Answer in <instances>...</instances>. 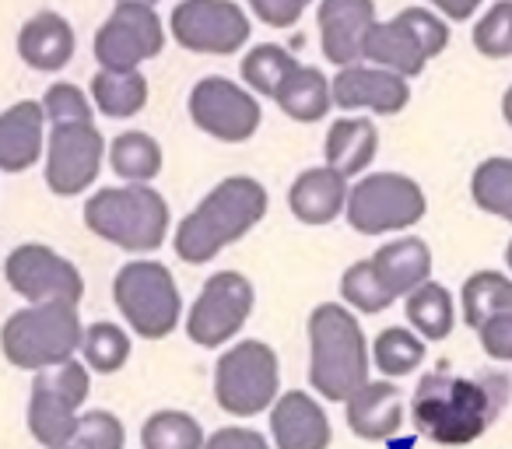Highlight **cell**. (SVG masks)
Segmentation results:
<instances>
[{"label": "cell", "mask_w": 512, "mask_h": 449, "mask_svg": "<svg viewBox=\"0 0 512 449\" xmlns=\"http://www.w3.org/2000/svg\"><path fill=\"white\" fill-rule=\"evenodd\" d=\"M509 404V379L498 372L463 376V372L432 369L411 397V421L418 435L439 446H467L491 428V421Z\"/></svg>", "instance_id": "6da1fadb"}, {"label": "cell", "mask_w": 512, "mask_h": 449, "mask_svg": "<svg viewBox=\"0 0 512 449\" xmlns=\"http://www.w3.org/2000/svg\"><path fill=\"white\" fill-rule=\"evenodd\" d=\"M264 183H256L253 176H228L186 214L176 225V257L183 264H207L218 257L225 246L239 243L242 236L264 221L267 214Z\"/></svg>", "instance_id": "7a4b0ae2"}, {"label": "cell", "mask_w": 512, "mask_h": 449, "mask_svg": "<svg viewBox=\"0 0 512 449\" xmlns=\"http://www.w3.org/2000/svg\"><path fill=\"white\" fill-rule=\"evenodd\" d=\"M309 383L334 404L369 383V341L358 316L341 302H323L309 316Z\"/></svg>", "instance_id": "3957f363"}, {"label": "cell", "mask_w": 512, "mask_h": 449, "mask_svg": "<svg viewBox=\"0 0 512 449\" xmlns=\"http://www.w3.org/2000/svg\"><path fill=\"white\" fill-rule=\"evenodd\" d=\"M85 225L127 253H155L169 239V204L148 183L106 186L88 197Z\"/></svg>", "instance_id": "277c9868"}, {"label": "cell", "mask_w": 512, "mask_h": 449, "mask_svg": "<svg viewBox=\"0 0 512 449\" xmlns=\"http://www.w3.org/2000/svg\"><path fill=\"white\" fill-rule=\"evenodd\" d=\"M81 323L78 306L67 302H46V306L18 309L0 327V351L15 369L43 372L60 365L81 351Z\"/></svg>", "instance_id": "5b68a950"}, {"label": "cell", "mask_w": 512, "mask_h": 449, "mask_svg": "<svg viewBox=\"0 0 512 449\" xmlns=\"http://www.w3.org/2000/svg\"><path fill=\"white\" fill-rule=\"evenodd\" d=\"M113 302L144 341H162L176 330L183 316V295L172 278V271L158 260H130L116 271Z\"/></svg>", "instance_id": "8992f818"}, {"label": "cell", "mask_w": 512, "mask_h": 449, "mask_svg": "<svg viewBox=\"0 0 512 449\" xmlns=\"http://www.w3.org/2000/svg\"><path fill=\"white\" fill-rule=\"evenodd\" d=\"M281 397L278 351L264 341H239L214 365V400L232 418H256Z\"/></svg>", "instance_id": "52a82bcc"}, {"label": "cell", "mask_w": 512, "mask_h": 449, "mask_svg": "<svg viewBox=\"0 0 512 449\" xmlns=\"http://www.w3.org/2000/svg\"><path fill=\"white\" fill-rule=\"evenodd\" d=\"M92 393V372L78 358L36 372L29 397V432L39 446L60 449L71 446L78 432L81 411Z\"/></svg>", "instance_id": "ba28073f"}, {"label": "cell", "mask_w": 512, "mask_h": 449, "mask_svg": "<svg viewBox=\"0 0 512 449\" xmlns=\"http://www.w3.org/2000/svg\"><path fill=\"white\" fill-rule=\"evenodd\" d=\"M428 211L425 190L400 172H369L348 190V225L358 236H386L418 225Z\"/></svg>", "instance_id": "9c48e42d"}, {"label": "cell", "mask_w": 512, "mask_h": 449, "mask_svg": "<svg viewBox=\"0 0 512 449\" xmlns=\"http://www.w3.org/2000/svg\"><path fill=\"white\" fill-rule=\"evenodd\" d=\"M169 32L183 50L200 57H232L249 43V15L235 0H179Z\"/></svg>", "instance_id": "30bf717a"}, {"label": "cell", "mask_w": 512, "mask_h": 449, "mask_svg": "<svg viewBox=\"0 0 512 449\" xmlns=\"http://www.w3.org/2000/svg\"><path fill=\"white\" fill-rule=\"evenodd\" d=\"M253 281L239 271H218L204 281L186 313V337L197 348H225L253 313Z\"/></svg>", "instance_id": "8fae6325"}, {"label": "cell", "mask_w": 512, "mask_h": 449, "mask_svg": "<svg viewBox=\"0 0 512 449\" xmlns=\"http://www.w3.org/2000/svg\"><path fill=\"white\" fill-rule=\"evenodd\" d=\"M186 109H190V120L200 134L225 144L249 141L264 123V109H260L256 95L249 88L235 85V81L221 78V74L200 78L190 88Z\"/></svg>", "instance_id": "7c38bea8"}, {"label": "cell", "mask_w": 512, "mask_h": 449, "mask_svg": "<svg viewBox=\"0 0 512 449\" xmlns=\"http://www.w3.org/2000/svg\"><path fill=\"white\" fill-rule=\"evenodd\" d=\"M165 22L148 4H116L95 32V60L106 71H137L165 50Z\"/></svg>", "instance_id": "4fadbf2b"}, {"label": "cell", "mask_w": 512, "mask_h": 449, "mask_svg": "<svg viewBox=\"0 0 512 449\" xmlns=\"http://www.w3.org/2000/svg\"><path fill=\"white\" fill-rule=\"evenodd\" d=\"M4 278H8L11 292L22 295L29 306H46V302L78 306L85 299L81 271L43 243L15 246L8 253V264H4Z\"/></svg>", "instance_id": "5bb4252c"}, {"label": "cell", "mask_w": 512, "mask_h": 449, "mask_svg": "<svg viewBox=\"0 0 512 449\" xmlns=\"http://www.w3.org/2000/svg\"><path fill=\"white\" fill-rule=\"evenodd\" d=\"M106 137L95 123L53 127L46 137V186L57 197H78L99 179L106 162Z\"/></svg>", "instance_id": "9a60e30c"}, {"label": "cell", "mask_w": 512, "mask_h": 449, "mask_svg": "<svg viewBox=\"0 0 512 449\" xmlns=\"http://www.w3.org/2000/svg\"><path fill=\"white\" fill-rule=\"evenodd\" d=\"M337 109H369L379 116H397L411 102V85L407 78L372 64H348L330 81Z\"/></svg>", "instance_id": "2e32d148"}, {"label": "cell", "mask_w": 512, "mask_h": 449, "mask_svg": "<svg viewBox=\"0 0 512 449\" xmlns=\"http://www.w3.org/2000/svg\"><path fill=\"white\" fill-rule=\"evenodd\" d=\"M316 22L323 57L341 71L362 60V43L376 25V0H320Z\"/></svg>", "instance_id": "e0dca14e"}, {"label": "cell", "mask_w": 512, "mask_h": 449, "mask_svg": "<svg viewBox=\"0 0 512 449\" xmlns=\"http://www.w3.org/2000/svg\"><path fill=\"white\" fill-rule=\"evenodd\" d=\"M274 449H330V418L306 390H288L271 407Z\"/></svg>", "instance_id": "ac0fdd59"}, {"label": "cell", "mask_w": 512, "mask_h": 449, "mask_svg": "<svg viewBox=\"0 0 512 449\" xmlns=\"http://www.w3.org/2000/svg\"><path fill=\"white\" fill-rule=\"evenodd\" d=\"M46 151V113L43 102L22 99L0 113V172L32 169Z\"/></svg>", "instance_id": "d6986e66"}, {"label": "cell", "mask_w": 512, "mask_h": 449, "mask_svg": "<svg viewBox=\"0 0 512 449\" xmlns=\"http://www.w3.org/2000/svg\"><path fill=\"white\" fill-rule=\"evenodd\" d=\"M348 428L365 442H386L404 428V400L390 379H369L344 400Z\"/></svg>", "instance_id": "ffe728a7"}, {"label": "cell", "mask_w": 512, "mask_h": 449, "mask_svg": "<svg viewBox=\"0 0 512 449\" xmlns=\"http://www.w3.org/2000/svg\"><path fill=\"white\" fill-rule=\"evenodd\" d=\"M78 36L71 22L57 11H39L18 32V57L39 74H57L74 60Z\"/></svg>", "instance_id": "44dd1931"}, {"label": "cell", "mask_w": 512, "mask_h": 449, "mask_svg": "<svg viewBox=\"0 0 512 449\" xmlns=\"http://www.w3.org/2000/svg\"><path fill=\"white\" fill-rule=\"evenodd\" d=\"M372 271H376L379 285L386 288L393 302L407 299L414 288H421L425 281H432V250L425 239L418 236H400L393 243L379 246L369 257Z\"/></svg>", "instance_id": "7402d4cb"}, {"label": "cell", "mask_w": 512, "mask_h": 449, "mask_svg": "<svg viewBox=\"0 0 512 449\" xmlns=\"http://www.w3.org/2000/svg\"><path fill=\"white\" fill-rule=\"evenodd\" d=\"M348 179L330 165H316L295 176L288 190V207L302 225H330L348 207Z\"/></svg>", "instance_id": "603a6c76"}, {"label": "cell", "mask_w": 512, "mask_h": 449, "mask_svg": "<svg viewBox=\"0 0 512 449\" xmlns=\"http://www.w3.org/2000/svg\"><path fill=\"white\" fill-rule=\"evenodd\" d=\"M327 165L337 169L344 179L362 176L379 155V130L369 116H341L330 123L327 141H323Z\"/></svg>", "instance_id": "cb8c5ba5"}, {"label": "cell", "mask_w": 512, "mask_h": 449, "mask_svg": "<svg viewBox=\"0 0 512 449\" xmlns=\"http://www.w3.org/2000/svg\"><path fill=\"white\" fill-rule=\"evenodd\" d=\"M362 60H369L372 67H383V71L400 74V78H418L428 64L418 39L400 25V18L372 25L369 36H365V43H362Z\"/></svg>", "instance_id": "d4e9b609"}, {"label": "cell", "mask_w": 512, "mask_h": 449, "mask_svg": "<svg viewBox=\"0 0 512 449\" xmlns=\"http://www.w3.org/2000/svg\"><path fill=\"white\" fill-rule=\"evenodd\" d=\"M274 102L281 106V113L292 116L295 123H316L334 109V92H330V78L316 67L299 64L285 78V85L278 88Z\"/></svg>", "instance_id": "484cf974"}, {"label": "cell", "mask_w": 512, "mask_h": 449, "mask_svg": "<svg viewBox=\"0 0 512 449\" xmlns=\"http://www.w3.org/2000/svg\"><path fill=\"white\" fill-rule=\"evenodd\" d=\"M88 88H92L95 109L109 120H130L151 99L148 78L141 71H106V67H99Z\"/></svg>", "instance_id": "4316f807"}, {"label": "cell", "mask_w": 512, "mask_h": 449, "mask_svg": "<svg viewBox=\"0 0 512 449\" xmlns=\"http://www.w3.org/2000/svg\"><path fill=\"white\" fill-rule=\"evenodd\" d=\"M404 313H407L411 330L421 341H446L456 327L453 295H449V288L439 285V281H425L421 288H414V292L407 295Z\"/></svg>", "instance_id": "83f0119b"}, {"label": "cell", "mask_w": 512, "mask_h": 449, "mask_svg": "<svg viewBox=\"0 0 512 449\" xmlns=\"http://www.w3.org/2000/svg\"><path fill=\"white\" fill-rule=\"evenodd\" d=\"M106 158L116 176L127 183H151L162 172V144L144 130H127L116 141H109Z\"/></svg>", "instance_id": "f1b7e54d"}, {"label": "cell", "mask_w": 512, "mask_h": 449, "mask_svg": "<svg viewBox=\"0 0 512 449\" xmlns=\"http://www.w3.org/2000/svg\"><path fill=\"white\" fill-rule=\"evenodd\" d=\"M428 341H421L411 327H386L372 341V365L383 372L386 379H404L411 372H418L425 365V348Z\"/></svg>", "instance_id": "f546056e"}, {"label": "cell", "mask_w": 512, "mask_h": 449, "mask_svg": "<svg viewBox=\"0 0 512 449\" xmlns=\"http://www.w3.org/2000/svg\"><path fill=\"white\" fill-rule=\"evenodd\" d=\"M460 309H463V320H467L470 330L481 327L488 316L512 309V281H509V274H502V271L470 274V278L463 281Z\"/></svg>", "instance_id": "4dcf8cb0"}, {"label": "cell", "mask_w": 512, "mask_h": 449, "mask_svg": "<svg viewBox=\"0 0 512 449\" xmlns=\"http://www.w3.org/2000/svg\"><path fill=\"white\" fill-rule=\"evenodd\" d=\"M299 67V60L278 43H260L242 57L239 64V74L246 81V88L253 95H264V99H274L278 88L285 85L288 74Z\"/></svg>", "instance_id": "1f68e13d"}, {"label": "cell", "mask_w": 512, "mask_h": 449, "mask_svg": "<svg viewBox=\"0 0 512 449\" xmlns=\"http://www.w3.org/2000/svg\"><path fill=\"white\" fill-rule=\"evenodd\" d=\"M470 197L484 214L512 225V158H484L470 176Z\"/></svg>", "instance_id": "d6a6232c"}, {"label": "cell", "mask_w": 512, "mask_h": 449, "mask_svg": "<svg viewBox=\"0 0 512 449\" xmlns=\"http://www.w3.org/2000/svg\"><path fill=\"white\" fill-rule=\"evenodd\" d=\"M207 435L186 411H155L141 428V449H204Z\"/></svg>", "instance_id": "836d02e7"}, {"label": "cell", "mask_w": 512, "mask_h": 449, "mask_svg": "<svg viewBox=\"0 0 512 449\" xmlns=\"http://www.w3.org/2000/svg\"><path fill=\"white\" fill-rule=\"evenodd\" d=\"M130 358V337L116 323H92L81 334V362L88 365V372H102V376H113L127 365Z\"/></svg>", "instance_id": "e575fe53"}, {"label": "cell", "mask_w": 512, "mask_h": 449, "mask_svg": "<svg viewBox=\"0 0 512 449\" xmlns=\"http://www.w3.org/2000/svg\"><path fill=\"white\" fill-rule=\"evenodd\" d=\"M341 299L348 309H358V313H365V316H376V313H383V309L393 306V299L386 295V288L379 285V278H376V271H372L369 260H358V264H351L348 271H344Z\"/></svg>", "instance_id": "d590c367"}, {"label": "cell", "mask_w": 512, "mask_h": 449, "mask_svg": "<svg viewBox=\"0 0 512 449\" xmlns=\"http://www.w3.org/2000/svg\"><path fill=\"white\" fill-rule=\"evenodd\" d=\"M470 43L488 60L512 57V0H498L484 11V18L470 32Z\"/></svg>", "instance_id": "8d00e7d4"}, {"label": "cell", "mask_w": 512, "mask_h": 449, "mask_svg": "<svg viewBox=\"0 0 512 449\" xmlns=\"http://www.w3.org/2000/svg\"><path fill=\"white\" fill-rule=\"evenodd\" d=\"M71 446L78 449H123L127 446V428L123 421L116 418L113 411H81V421H78V432H74V442Z\"/></svg>", "instance_id": "74e56055"}, {"label": "cell", "mask_w": 512, "mask_h": 449, "mask_svg": "<svg viewBox=\"0 0 512 449\" xmlns=\"http://www.w3.org/2000/svg\"><path fill=\"white\" fill-rule=\"evenodd\" d=\"M43 113L53 127H67V123H95V113L88 106V95L71 81L50 85V92L43 95Z\"/></svg>", "instance_id": "f35d334b"}, {"label": "cell", "mask_w": 512, "mask_h": 449, "mask_svg": "<svg viewBox=\"0 0 512 449\" xmlns=\"http://www.w3.org/2000/svg\"><path fill=\"white\" fill-rule=\"evenodd\" d=\"M397 18H400V25H404V29L411 32L414 39H418L421 53H425L428 60L439 57V53L449 46V25L442 22L435 11H428V8H404Z\"/></svg>", "instance_id": "ab89813d"}, {"label": "cell", "mask_w": 512, "mask_h": 449, "mask_svg": "<svg viewBox=\"0 0 512 449\" xmlns=\"http://www.w3.org/2000/svg\"><path fill=\"white\" fill-rule=\"evenodd\" d=\"M474 334L488 358H495V362H512V309L488 316Z\"/></svg>", "instance_id": "60d3db41"}, {"label": "cell", "mask_w": 512, "mask_h": 449, "mask_svg": "<svg viewBox=\"0 0 512 449\" xmlns=\"http://www.w3.org/2000/svg\"><path fill=\"white\" fill-rule=\"evenodd\" d=\"M309 4L313 0H249V11L256 15V22L271 25V29H292L306 15Z\"/></svg>", "instance_id": "b9f144b4"}, {"label": "cell", "mask_w": 512, "mask_h": 449, "mask_svg": "<svg viewBox=\"0 0 512 449\" xmlns=\"http://www.w3.org/2000/svg\"><path fill=\"white\" fill-rule=\"evenodd\" d=\"M204 449H274V446L256 432V428L228 425V428H218V432L207 435Z\"/></svg>", "instance_id": "7bdbcfd3"}, {"label": "cell", "mask_w": 512, "mask_h": 449, "mask_svg": "<svg viewBox=\"0 0 512 449\" xmlns=\"http://www.w3.org/2000/svg\"><path fill=\"white\" fill-rule=\"evenodd\" d=\"M428 4H432L442 18H449V22H470V18L481 11L484 0H428Z\"/></svg>", "instance_id": "ee69618b"}, {"label": "cell", "mask_w": 512, "mask_h": 449, "mask_svg": "<svg viewBox=\"0 0 512 449\" xmlns=\"http://www.w3.org/2000/svg\"><path fill=\"white\" fill-rule=\"evenodd\" d=\"M502 116H505V123L512 127V85L505 88V95H502Z\"/></svg>", "instance_id": "f6af8a7d"}, {"label": "cell", "mask_w": 512, "mask_h": 449, "mask_svg": "<svg viewBox=\"0 0 512 449\" xmlns=\"http://www.w3.org/2000/svg\"><path fill=\"white\" fill-rule=\"evenodd\" d=\"M116 4H148V8H155L158 0H116Z\"/></svg>", "instance_id": "bcb514c9"}, {"label": "cell", "mask_w": 512, "mask_h": 449, "mask_svg": "<svg viewBox=\"0 0 512 449\" xmlns=\"http://www.w3.org/2000/svg\"><path fill=\"white\" fill-rule=\"evenodd\" d=\"M505 264H509V271H512V239H509V246H505Z\"/></svg>", "instance_id": "7dc6e473"}, {"label": "cell", "mask_w": 512, "mask_h": 449, "mask_svg": "<svg viewBox=\"0 0 512 449\" xmlns=\"http://www.w3.org/2000/svg\"><path fill=\"white\" fill-rule=\"evenodd\" d=\"M60 449H78V446H60Z\"/></svg>", "instance_id": "c3c4849f"}]
</instances>
